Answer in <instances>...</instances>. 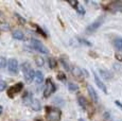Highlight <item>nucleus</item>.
Instances as JSON below:
<instances>
[{"label": "nucleus", "mask_w": 122, "mask_h": 121, "mask_svg": "<svg viewBox=\"0 0 122 121\" xmlns=\"http://www.w3.org/2000/svg\"><path fill=\"white\" fill-rule=\"evenodd\" d=\"M61 116H62V111L56 107H47V118L49 121H60Z\"/></svg>", "instance_id": "nucleus-1"}, {"label": "nucleus", "mask_w": 122, "mask_h": 121, "mask_svg": "<svg viewBox=\"0 0 122 121\" xmlns=\"http://www.w3.org/2000/svg\"><path fill=\"white\" fill-rule=\"evenodd\" d=\"M22 72H23V76H25V79L27 82H31V81L34 80V71L33 69H32L31 65L29 64V63H23L22 66Z\"/></svg>", "instance_id": "nucleus-2"}, {"label": "nucleus", "mask_w": 122, "mask_h": 121, "mask_svg": "<svg viewBox=\"0 0 122 121\" xmlns=\"http://www.w3.org/2000/svg\"><path fill=\"white\" fill-rule=\"evenodd\" d=\"M31 46L33 47V49H35L36 51H38L41 53H44V54H48L49 53V49L46 46H44L39 40H37V39H34V38L31 39Z\"/></svg>", "instance_id": "nucleus-3"}, {"label": "nucleus", "mask_w": 122, "mask_h": 121, "mask_svg": "<svg viewBox=\"0 0 122 121\" xmlns=\"http://www.w3.org/2000/svg\"><path fill=\"white\" fill-rule=\"evenodd\" d=\"M55 90H56V87H55L54 83L52 82V80H51V79H48V80L46 81V86H45V89H44V96H45V98H48L49 96H51V95H52Z\"/></svg>", "instance_id": "nucleus-4"}, {"label": "nucleus", "mask_w": 122, "mask_h": 121, "mask_svg": "<svg viewBox=\"0 0 122 121\" xmlns=\"http://www.w3.org/2000/svg\"><path fill=\"white\" fill-rule=\"evenodd\" d=\"M103 21H104V17L98 18V19L95 20L92 24H90L88 25L87 29H86V32H87V33H92V32L97 31V29H99V28L101 27V25L103 24Z\"/></svg>", "instance_id": "nucleus-5"}, {"label": "nucleus", "mask_w": 122, "mask_h": 121, "mask_svg": "<svg viewBox=\"0 0 122 121\" xmlns=\"http://www.w3.org/2000/svg\"><path fill=\"white\" fill-rule=\"evenodd\" d=\"M22 87H23V84H22V83H17V84H15L14 86H12L10 89H9V91H8L9 97H10V98H13L16 94H19V92L21 91Z\"/></svg>", "instance_id": "nucleus-6"}, {"label": "nucleus", "mask_w": 122, "mask_h": 121, "mask_svg": "<svg viewBox=\"0 0 122 121\" xmlns=\"http://www.w3.org/2000/svg\"><path fill=\"white\" fill-rule=\"evenodd\" d=\"M8 67H9V71H10V72L16 73L18 71V62H17V60L11 59L10 60H9Z\"/></svg>", "instance_id": "nucleus-7"}, {"label": "nucleus", "mask_w": 122, "mask_h": 121, "mask_svg": "<svg viewBox=\"0 0 122 121\" xmlns=\"http://www.w3.org/2000/svg\"><path fill=\"white\" fill-rule=\"evenodd\" d=\"M87 90H88V92H89V96H90V98L92 99V101L95 102V103H98V102H99V98H98L97 92H96V90L93 89L92 86L87 85Z\"/></svg>", "instance_id": "nucleus-8"}, {"label": "nucleus", "mask_w": 122, "mask_h": 121, "mask_svg": "<svg viewBox=\"0 0 122 121\" xmlns=\"http://www.w3.org/2000/svg\"><path fill=\"white\" fill-rule=\"evenodd\" d=\"M93 76H95V82H96V84L98 85V87L100 88L101 90H102L104 94H107V89H106V86L104 85V83L102 82V81L99 79V76H97V73H93Z\"/></svg>", "instance_id": "nucleus-9"}, {"label": "nucleus", "mask_w": 122, "mask_h": 121, "mask_svg": "<svg viewBox=\"0 0 122 121\" xmlns=\"http://www.w3.org/2000/svg\"><path fill=\"white\" fill-rule=\"evenodd\" d=\"M69 4H71L72 6H74V9H76V10L78 11L80 14H82V15H84V14H85V10H84V8L80 5V3L78 1H70Z\"/></svg>", "instance_id": "nucleus-10"}, {"label": "nucleus", "mask_w": 122, "mask_h": 121, "mask_svg": "<svg viewBox=\"0 0 122 121\" xmlns=\"http://www.w3.org/2000/svg\"><path fill=\"white\" fill-rule=\"evenodd\" d=\"M34 81L36 82V84H41L44 82V74L41 71H36L34 73Z\"/></svg>", "instance_id": "nucleus-11"}, {"label": "nucleus", "mask_w": 122, "mask_h": 121, "mask_svg": "<svg viewBox=\"0 0 122 121\" xmlns=\"http://www.w3.org/2000/svg\"><path fill=\"white\" fill-rule=\"evenodd\" d=\"M108 8L112 11H120L122 12V2H112L108 5Z\"/></svg>", "instance_id": "nucleus-12"}, {"label": "nucleus", "mask_w": 122, "mask_h": 121, "mask_svg": "<svg viewBox=\"0 0 122 121\" xmlns=\"http://www.w3.org/2000/svg\"><path fill=\"white\" fill-rule=\"evenodd\" d=\"M30 105H31V107H32V109H33V111H39V109H41V103H39V101L38 100H35V99H33L31 101V103H30Z\"/></svg>", "instance_id": "nucleus-13"}, {"label": "nucleus", "mask_w": 122, "mask_h": 121, "mask_svg": "<svg viewBox=\"0 0 122 121\" xmlns=\"http://www.w3.org/2000/svg\"><path fill=\"white\" fill-rule=\"evenodd\" d=\"M99 72H100L101 76H103V79H105V80H111V79H112V73H111V72H108V71L101 69Z\"/></svg>", "instance_id": "nucleus-14"}, {"label": "nucleus", "mask_w": 122, "mask_h": 121, "mask_svg": "<svg viewBox=\"0 0 122 121\" xmlns=\"http://www.w3.org/2000/svg\"><path fill=\"white\" fill-rule=\"evenodd\" d=\"M78 101H79V104L82 106V108H83V109H86V107H87V101H86L85 98L80 96V97L78 98Z\"/></svg>", "instance_id": "nucleus-15"}, {"label": "nucleus", "mask_w": 122, "mask_h": 121, "mask_svg": "<svg viewBox=\"0 0 122 121\" xmlns=\"http://www.w3.org/2000/svg\"><path fill=\"white\" fill-rule=\"evenodd\" d=\"M13 37L15 39H19V40H21L23 39V33L21 31H18V30H16V31L13 32Z\"/></svg>", "instance_id": "nucleus-16"}, {"label": "nucleus", "mask_w": 122, "mask_h": 121, "mask_svg": "<svg viewBox=\"0 0 122 121\" xmlns=\"http://www.w3.org/2000/svg\"><path fill=\"white\" fill-rule=\"evenodd\" d=\"M114 45L119 51H122V38H116L114 41Z\"/></svg>", "instance_id": "nucleus-17"}, {"label": "nucleus", "mask_w": 122, "mask_h": 121, "mask_svg": "<svg viewBox=\"0 0 122 121\" xmlns=\"http://www.w3.org/2000/svg\"><path fill=\"white\" fill-rule=\"evenodd\" d=\"M23 101H25V103H31L32 101V95L30 94V92H25V95L23 96Z\"/></svg>", "instance_id": "nucleus-18"}, {"label": "nucleus", "mask_w": 122, "mask_h": 121, "mask_svg": "<svg viewBox=\"0 0 122 121\" xmlns=\"http://www.w3.org/2000/svg\"><path fill=\"white\" fill-rule=\"evenodd\" d=\"M68 88H69V90L70 91H76V90H78V85H76V84H73V83H69L68 84Z\"/></svg>", "instance_id": "nucleus-19"}, {"label": "nucleus", "mask_w": 122, "mask_h": 121, "mask_svg": "<svg viewBox=\"0 0 122 121\" xmlns=\"http://www.w3.org/2000/svg\"><path fill=\"white\" fill-rule=\"evenodd\" d=\"M48 62H49V66H50L51 69H54L56 67V60L54 59H49Z\"/></svg>", "instance_id": "nucleus-20"}, {"label": "nucleus", "mask_w": 122, "mask_h": 121, "mask_svg": "<svg viewBox=\"0 0 122 121\" xmlns=\"http://www.w3.org/2000/svg\"><path fill=\"white\" fill-rule=\"evenodd\" d=\"M5 64H6V60H5V57L0 56V69L4 68V67H5Z\"/></svg>", "instance_id": "nucleus-21"}, {"label": "nucleus", "mask_w": 122, "mask_h": 121, "mask_svg": "<svg viewBox=\"0 0 122 121\" xmlns=\"http://www.w3.org/2000/svg\"><path fill=\"white\" fill-rule=\"evenodd\" d=\"M35 62H36V65H37V66H39V67L44 66V59H43V57H36Z\"/></svg>", "instance_id": "nucleus-22"}, {"label": "nucleus", "mask_w": 122, "mask_h": 121, "mask_svg": "<svg viewBox=\"0 0 122 121\" xmlns=\"http://www.w3.org/2000/svg\"><path fill=\"white\" fill-rule=\"evenodd\" d=\"M57 79H58V80H61V81H63V82H65V81H66V76H65L63 72H58Z\"/></svg>", "instance_id": "nucleus-23"}, {"label": "nucleus", "mask_w": 122, "mask_h": 121, "mask_svg": "<svg viewBox=\"0 0 122 121\" xmlns=\"http://www.w3.org/2000/svg\"><path fill=\"white\" fill-rule=\"evenodd\" d=\"M6 87V83L3 80H0V91H3Z\"/></svg>", "instance_id": "nucleus-24"}, {"label": "nucleus", "mask_w": 122, "mask_h": 121, "mask_svg": "<svg viewBox=\"0 0 122 121\" xmlns=\"http://www.w3.org/2000/svg\"><path fill=\"white\" fill-rule=\"evenodd\" d=\"M61 60H62V64H63V66L65 67V69H66V70H70V66H69V64L67 63V60H65L64 59H62Z\"/></svg>", "instance_id": "nucleus-25"}, {"label": "nucleus", "mask_w": 122, "mask_h": 121, "mask_svg": "<svg viewBox=\"0 0 122 121\" xmlns=\"http://www.w3.org/2000/svg\"><path fill=\"white\" fill-rule=\"evenodd\" d=\"M0 28H1L2 30H5V31H8V30L10 29V27H9L8 24H1L0 25Z\"/></svg>", "instance_id": "nucleus-26"}, {"label": "nucleus", "mask_w": 122, "mask_h": 121, "mask_svg": "<svg viewBox=\"0 0 122 121\" xmlns=\"http://www.w3.org/2000/svg\"><path fill=\"white\" fill-rule=\"evenodd\" d=\"M80 40H81V41H82V43H83V44H85V45H86V46H91V44H90V43H89V41H87V40H85V39H80Z\"/></svg>", "instance_id": "nucleus-27"}, {"label": "nucleus", "mask_w": 122, "mask_h": 121, "mask_svg": "<svg viewBox=\"0 0 122 121\" xmlns=\"http://www.w3.org/2000/svg\"><path fill=\"white\" fill-rule=\"evenodd\" d=\"M16 16H17L18 20H19V21H20V22H22V24H25V19H23V18H21V17H20V16H19V15H16Z\"/></svg>", "instance_id": "nucleus-28"}, {"label": "nucleus", "mask_w": 122, "mask_h": 121, "mask_svg": "<svg viewBox=\"0 0 122 121\" xmlns=\"http://www.w3.org/2000/svg\"><path fill=\"white\" fill-rule=\"evenodd\" d=\"M115 103H116L117 105H118V106H120V107L122 108V104H121V103H120V102H119V101H115Z\"/></svg>", "instance_id": "nucleus-29"}, {"label": "nucleus", "mask_w": 122, "mask_h": 121, "mask_svg": "<svg viewBox=\"0 0 122 121\" xmlns=\"http://www.w3.org/2000/svg\"><path fill=\"white\" fill-rule=\"evenodd\" d=\"M2 111H3V108H2V106L0 105V115H1V114H2Z\"/></svg>", "instance_id": "nucleus-30"}, {"label": "nucleus", "mask_w": 122, "mask_h": 121, "mask_svg": "<svg viewBox=\"0 0 122 121\" xmlns=\"http://www.w3.org/2000/svg\"><path fill=\"white\" fill-rule=\"evenodd\" d=\"M116 56H117V57H118V59H119V60H122V57L120 56V55H116Z\"/></svg>", "instance_id": "nucleus-31"}, {"label": "nucleus", "mask_w": 122, "mask_h": 121, "mask_svg": "<svg viewBox=\"0 0 122 121\" xmlns=\"http://www.w3.org/2000/svg\"><path fill=\"white\" fill-rule=\"evenodd\" d=\"M35 121H41V120H39V119H36V120H35Z\"/></svg>", "instance_id": "nucleus-32"}, {"label": "nucleus", "mask_w": 122, "mask_h": 121, "mask_svg": "<svg viewBox=\"0 0 122 121\" xmlns=\"http://www.w3.org/2000/svg\"><path fill=\"white\" fill-rule=\"evenodd\" d=\"M79 121H84V120H83V119H80V120H79Z\"/></svg>", "instance_id": "nucleus-33"}, {"label": "nucleus", "mask_w": 122, "mask_h": 121, "mask_svg": "<svg viewBox=\"0 0 122 121\" xmlns=\"http://www.w3.org/2000/svg\"><path fill=\"white\" fill-rule=\"evenodd\" d=\"M121 121H122V120H121Z\"/></svg>", "instance_id": "nucleus-34"}]
</instances>
